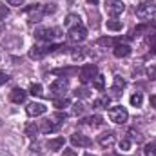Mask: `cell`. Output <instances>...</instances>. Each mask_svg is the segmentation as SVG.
I'll return each mask as SVG.
<instances>
[{
    "mask_svg": "<svg viewBox=\"0 0 156 156\" xmlns=\"http://www.w3.org/2000/svg\"><path fill=\"white\" fill-rule=\"evenodd\" d=\"M136 16L142 20H154L156 18V4L153 0H142L136 7Z\"/></svg>",
    "mask_w": 156,
    "mask_h": 156,
    "instance_id": "obj_1",
    "label": "cell"
},
{
    "mask_svg": "<svg viewBox=\"0 0 156 156\" xmlns=\"http://www.w3.org/2000/svg\"><path fill=\"white\" fill-rule=\"evenodd\" d=\"M109 118H111V122H115V123H118V125H123V123L129 120V113H127L125 107L116 105V107L109 109Z\"/></svg>",
    "mask_w": 156,
    "mask_h": 156,
    "instance_id": "obj_2",
    "label": "cell"
},
{
    "mask_svg": "<svg viewBox=\"0 0 156 156\" xmlns=\"http://www.w3.org/2000/svg\"><path fill=\"white\" fill-rule=\"evenodd\" d=\"M78 76H80V82L85 85V83H89L91 80H94V78L98 76V67L94 64H87V66L82 67V71H80Z\"/></svg>",
    "mask_w": 156,
    "mask_h": 156,
    "instance_id": "obj_3",
    "label": "cell"
},
{
    "mask_svg": "<svg viewBox=\"0 0 156 156\" xmlns=\"http://www.w3.org/2000/svg\"><path fill=\"white\" fill-rule=\"evenodd\" d=\"M35 37L38 40L49 42V40L60 37V29H58V27H38V29L35 31Z\"/></svg>",
    "mask_w": 156,
    "mask_h": 156,
    "instance_id": "obj_4",
    "label": "cell"
},
{
    "mask_svg": "<svg viewBox=\"0 0 156 156\" xmlns=\"http://www.w3.org/2000/svg\"><path fill=\"white\" fill-rule=\"evenodd\" d=\"M26 13H27L29 22H33V24L40 22V20L44 18V15H45V11H44V5H42V4H33V5H29V7L26 9Z\"/></svg>",
    "mask_w": 156,
    "mask_h": 156,
    "instance_id": "obj_5",
    "label": "cell"
},
{
    "mask_svg": "<svg viewBox=\"0 0 156 156\" xmlns=\"http://www.w3.org/2000/svg\"><path fill=\"white\" fill-rule=\"evenodd\" d=\"M105 11L109 16H120L125 11V4L122 0H107L105 4Z\"/></svg>",
    "mask_w": 156,
    "mask_h": 156,
    "instance_id": "obj_6",
    "label": "cell"
},
{
    "mask_svg": "<svg viewBox=\"0 0 156 156\" xmlns=\"http://www.w3.org/2000/svg\"><path fill=\"white\" fill-rule=\"evenodd\" d=\"M49 89H51V93L55 94V96H64V93L69 89V82L66 80V78H56L51 85H49Z\"/></svg>",
    "mask_w": 156,
    "mask_h": 156,
    "instance_id": "obj_7",
    "label": "cell"
},
{
    "mask_svg": "<svg viewBox=\"0 0 156 156\" xmlns=\"http://www.w3.org/2000/svg\"><path fill=\"white\" fill-rule=\"evenodd\" d=\"M67 35H69V40H71V42H83L85 37H87V29L80 24V26L71 27V29L67 31Z\"/></svg>",
    "mask_w": 156,
    "mask_h": 156,
    "instance_id": "obj_8",
    "label": "cell"
},
{
    "mask_svg": "<svg viewBox=\"0 0 156 156\" xmlns=\"http://www.w3.org/2000/svg\"><path fill=\"white\" fill-rule=\"evenodd\" d=\"M115 142H116V134H115L113 131H107V133H104V134L98 136V144H100V147H104V149L113 147Z\"/></svg>",
    "mask_w": 156,
    "mask_h": 156,
    "instance_id": "obj_9",
    "label": "cell"
},
{
    "mask_svg": "<svg viewBox=\"0 0 156 156\" xmlns=\"http://www.w3.org/2000/svg\"><path fill=\"white\" fill-rule=\"evenodd\" d=\"M53 49H56V47H55V45H49V47L33 45V47H31V51H29V58H33V60H40V58H44V55H45V53H49V51H53Z\"/></svg>",
    "mask_w": 156,
    "mask_h": 156,
    "instance_id": "obj_10",
    "label": "cell"
},
{
    "mask_svg": "<svg viewBox=\"0 0 156 156\" xmlns=\"http://www.w3.org/2000/svg\"><path fill=\"white\" fill-rule=\"evenodd\" d=\"M47 111V107L44 105V104H40V102H33V104H29L27 107H26V113H27V116H40V115H44Z\"/></svg>",
    "mask_w": 156,
    "mask_h": 156,
    "instance_id": "obj_11",
    "label": "cell"
},
{
    "mask_svg": "<svg viewBox=\"0 0 156 156\" xmlns=\"http://www.w3.org/2000/svg\"><path fill=\"white\" fill-rule=\"evenodd\" d=\"M9 98H11L13 104H24L26 98H27V93H26L24 89H20V87H15V89L9 93Z\"/></svg>",
    "mask_w": 156,
    "mask_h": 156,
    "instance_id": "obj_12",
    "label": "cell"
},
{
    "mask_svg": "<svg viewBox=\"0 0 156 156\" xmlns=\"http://www.w3.org/2000/svg\"><path fill=\"white\" fill-rule=\"evenodd\" d=\"M40 131H42L44 134L56 133V131H58V122H55L53 118H49V120H44V122L40 123Z\"/></svg>",
    "mask_w": 156,
    "mask_h": 156,
    "instance_id": "obj_13",
    "label": "cell"
},
{
    "mask_svg": "<svg viewBox=\"0 0 156 156\" xmlns=\"http://www.w3.org/2000/svg\"><path fill=\"white\" fill-rule=\"evenodd\" d=\"M71 144L76 145V147H89V145H91V140H89L85 134L75 133V134H71Z\"/></svg>",
    "mask_w": 156,
    "mask_h": 156,
    "instance_id": "obj_14",
    "label": "cell"
},
{
    "mask_svg": "<svg viewBox=\"0 0 156 156\" xmlns=\"http://www.w3.org/2000/svg\"><path fill=\"white\" fill-rule=\"evenodd\" d=\"M113 53H115L116 58H127V56L131 55V47H129L127 44H118V45H115Z\"/></svg>",
    "mask_w": 156,
    "mask_h": 156,
    "instance_id": "obj_15",
    "label": "cell"
},
{
    "mask_svg": "<svg viewBox=\"0 0 156 156\" xmlns=\"http://www.w3.org/2000/svg\"><path fill=\"white\" fill-rule=\"evenodd\" d=\"M64 144H66V138L64 136H58V138H53V140L47 142V149L49 151H60L64 147Z\"/></svg>",
    "mask_w": 156,
    "mask_h": 156,
    "instance_id": "obj_16",
    "label": "cell"
},
{
    "mask_svg": "<svg viewBox=\"0 0 156 156\" xmlns=\"http://www.w3.org/2000/svg\"><path fill=\"white\" fill-rule=\"evenodd\" d=\"M109 104H111V98H109V96H100V98H96V100L93 102V105H94L96 109H107Z\"/></svg>",
    "mask_w": 156,
    "mask_h": 156,
    "instance_id": "obj_17",
    "label": "cell"
},
{
    "mask_svg": "<svg viewBox=\"0 0 156 156\" xmlns=\"http://www.w3.org/2000/svg\"><path fill=\"white\" fill-rule=\"evenodd\" d=\"M82 18L78 16V15H69L67 18H66V22H64V26L67 27V29H71V27H75V26H80L82 22H80Z\"/></svg>",
    "mask_w": 156,
    "mask_h": 156,
    "instance_id": "obj_18",
    "label": "cell"
},
{
    "mask_svg": "<svg viewBox=\"0 0 156 156\" xmlns=\"http://www.w3.org/2000/svg\"><path fill=\"white\" fill-rule=\"evenodd\" d=\"M82 123H87V125L98 127V125H102V123H104V118L100 116V115H94V116H89V118H85V120H82Z\"/></svg>",
    "mask_w": 156,
    "mask_h": 156,
    "instance_id": "obj_19",
    "label": "cell"
},
{
    "mask_svg": "<svg viewBox=\"0 0 156 156\" xmlns=\"http://www.w3.org/2000/svg\"><path fill=\"white\" fill-rule=\"evenodd\" d=\"M40 127L38 125H35V123H27L26 127H24V133H26V136H29V138H35L37 134H38Z\"/></svg>",
    "mask_w": 156,
    "mask_h": 156,
    "instance_id": "obj_20",
    "label": "cell"
},
{
    "mask_svg": "<svg viewBox=\"0 0 156 156\" xmlns=\"http://www.w3.org/2000/svg\"><path fill=\"white\" fill-rule=\"evenodd\" d=\"M53 105H55L56 109H66V107L71 105V102H69V98L62 96V98H55V100H53Z\"/></svg>",
    "mask_w": 156,
    "mask_h": 156,
    "instance_id": "obj_21",
    "label": "cell"
},
{
    "mask_svg": "<svg viewBox=\"0 0 156 156\" xmlns=\"http://www.w3.org/2000/svg\"><path fill=\"white\" fill-rule=\"evenodd\" d=\"M122 89H125V80L120 76V75H116V76L113 78V91L120 93Z\"/></svg>",
    "mask_w": 156,
    "mask_h": 156,
    "instance_id": "obj_22",
    "label": "cell"
},
{
    "mask_svg": "<svg viewBox=\"0 0 156 156\" xmlns=\"http://www.w3.org/2000/svg\"><path fill=\"white\" fill-rule=\"evenodd\" d=\"M105 27H107L109 31H122V29H123V24H122L120 20H107V22H105Z\"/></svg>",
    "mask_w": 156,
    "mask_h": 156,
    "instance_id": "obj_23",
    "label": "cell"
},
{
    "mask_svg": "<svg viewBox=\"0 0 156 156\" xmlns=\"http://www.w3.org/2000/svg\"><path fill=\"white\" fill-rule=\"evenodd\" d=\"M129 102H131V105H133V107H140V105H142V102H144L142 93H134V94L129 98Z\"/></svg>",
    "mask_w": 156,
    "mask_h": 156,
    "instance_id": "obj_24",
    "label": "cell"
},
{
    "mask_svg": "<svg viewBox=\"0 0 156 156\" xmlns=\"http://www.w3.org/2000/svg\"><path fill=\"white\" fill-rule=\"evenodd\" d=\"M42 91H44V89H42L40 83H31V85H29V94H33V96H42V94H44Z\"/></svg>",
    "mask_w": 156,
    "mask_h": 156,
    "instance_id": "obj_25",
    "label": "cell"
},
{
    "mask_svg": "<svg viewBox=\"0 0 156 156\" xmlns=\"http://www.w3.org/2000/svg\"><path fill=\"white\" fill-rule=\"evenodd\" d=\"M147 42L154 47V51H156V26L149 29V33H147Z\"/></svg>",
    "mask_w": 156,
    "mask_h": 156,
    "instance_id": "obj_26",
    "label": "cell"
},
{
    "mask_svg": "<svg viewBox=\"0 0 156 156\" xmlns=\"http://www.w3.org/2000/svg\"><path fill=\"white\" fill-rule=\"evenodd\" d=\"M93 85H94V89L102 91V89L105 87V80H104V76H102V75H98V76L93 80Z\"/></svg>",
    "mask_w": 156,
    "mask_h": 156,
    "instance_id": "obj_27",
    "label": "cell"
},
{
    "mask_svg": "<svg viewBox=\"0 0 156 156\" xmlns=\"http://www.w3.org/2000/svg\"><path fill=\"white\" fill-rule=\"evenodd\" d=\"M75 94H76V98H89L91 96V91L87 87H78L76 91H75Z\"/></svg>",
    "mask_w": 156,
    "mask_h": 156,
    "instance_id": "obj_28",
    "label": "cell"
},
{
    "mask_svg": "<svg viewBox=\"0 0 156 156\" xmlns=\"http://www.w3.org/2000/svg\"><path fill=\"white\" fill-rule=\"evenodd\" d=\"M127 134L131 136V140H133V142H142V140H144L142 133H140V131H136V129H129V133H127Z\"/></svg>",
    "mask_w": 156,
    "mask_h": 156,
    "instance_id": "obj_29",
    "label": "cell"
},
{
    "mask_svg": "<svg viewBox=\"0 0 156 156\" xmlns=\"http://www.w3.org/2000/svg\"><path fill=\"white\" fill-rule=\"evenodd\" d=\"M118 147H120V151H129V149H131V140H129V138H123V140L118 144Z\"/></svg>",
    "mask_w": 156,
    "mask_h": 156,
    "instance_id": "obj_30",
    "label": "cell"
},
{
    "mask_svg": "<svg viewBox=\"0 0 156 156\" xmlns=\"http://www.w3.org/2000/svg\"><path fill=\"white\" fill-rule=\"evenodd\" d=\"M83 111H85V105H83V104H78V102H76V104L73 105V115H75V116L82 115Z\"/></svg>",
    "mask_w": 156,
    "mask_h": 156,
    "instance_id": "obj_31",
    "label": "cell"
},
{
    "mask_svg": "<svg viewBox=\"0 0 156 156\" xmlns=\"http://www.w3.org/2000/svg\"><path fill=\"white\" fill-rule=\"evenodd\" d=\"M9 15V9L4 2H0V20H5V16Z\"/></svg>",
    "mask_w": 156,
    "mask_h": 156,
    "instance_id": "obj_32",
    "label": "cell"
},
{
    "mask_svg": "<svg viewBox=\"0 0 156 156\" xmlns=\"http://www.w3.org/2000/svg\"><path fill=\"white\" fill-rule=\"evenodd\" d=\"M98 45H104V47H109V45H115V40L105 37V38H100L98 40Z\"/></svg>",
    "mask_w": 156,
    "mask_h": 156,
    "instance_id": "obj_33",
    "label": "cell"
},
{
    "mask_svg": "<svg viewBox=\"0 0 156 156\" xmlns=\"http://www.w3.org/2000/svg\"><path fill=\"white\" fill-rule=\"evenodd\" d=\"M144 151H145V156H156V149H154V145H153V144H147Z\"/></svg>",
    "mask_w": 156,
    "mask_h": 156,
    "instance_id": "obj_34",
    "label": "cell"
},
{
    "mask_svg": "<svg viewBox=\"0 0 156 156\" xmlns=\"http://www.w3.org/2000/svg\"><path fill=\"white\" fill-rule=\"evenodd\" d=\"M44 11H45V15H53V13L56 11V4H47V5H44Z\"/></svg>",
    "mask_w": 156,
    "mask_h": 156,
    "instance_id": "obj_35",
    "label": "cell"
},
{
    "mask_svg": "<svg viewBox=\"0 0 156 156\" xmlns=\"http://www.w3.org/2000/svg\"><path fill=\"white\" fill-rule=\"evenodd\" d=\"M71 55H73V60H82V58H83V55H85V53H83V51H82V49H78V51H73V53H71Z\"/></svg>",
    "mask_w": 156,
    "mask_h": 156,
    "instance_id": "obj_36",
    "label": "cell"
},
{
    "mask_svg": "<svg viewBox=\"0 0 156 156\" xmlns=\"http://www.w3.org/2000/svg\"><path fill=\"white\" fill-rule=\"evenodd\" d=\"M147 75H149L151 80H156V64H154V66H151V67L147 69Z\"/></svg>",
    "mask_w": 156,
    "mask_h": 156,
    "instance_id": "obj_37",
    "label": "cell"
},
{
    "mask_svg": "<svg viewBox=\"0 0 156 156\" xmlns=\"http://www.w3.org/2000/svg\"><path fill=\"white\" fill-rule=\"evenodd\" d=\"M24 2H26V0H7V4H9V5H15V7L24 5Z\"/></svg>",
    "mask_w": 156,
    "mask_h": 156,
    "instance_id": "obj_38",
    "label": "cell"
},
{
    "mask_svg": "<svg viewBox=\"0 0 156 156\" xmlns=\"http://www.w3.org/2000/svg\"><path fill=\"white\" fill-rule=\"evenodd\" d=\"M5 82H9V75H7V73H4V71H0V85H2V83H5Z\"/></svg>",
    "mask_w": 156,
    "mask_h": 156,
    "instance_id": "obj_39",
    "label": "cell"
},
{
    "mask_svg": "<svg viewBox=\"0 0 156 156\" xmlns=\"http://www.w3.org/2000/svg\"><path fill=\"white\" fill-rule=\"evenodd\" d=\"M62 156H78V154H76V151H73V149H64Z\"/></svg>",
    "mask_w": 156,
    "mask_h": 156,
    "instance_id": "obj_40",
    "label": "cell"
},
{
    "mask_svg": "<svg viewBox=\"0 0 156 156\" xmlns=\"http://www.w3.org/2000/svg\"><path fill=\"white\" fill-rule=\"evenodd\" d=\"M4 29H5V24H4V20H0V35L4 33Z\"/></svg>",
    "mask_w": 156,
    "mask_h": 156,
    "instance_id": "obj_41",
    "label": "cell"
},
{
    "mask_svg": "<svg viewBox=\"0 0 156 156\" xmlns=\"http://www.w3.org/2000/svg\"><path fill=\"white\" fill-rule=\"evenodd\" d=\"M151 105L156 109V94H154V96H151Z\"/></svg>",
    "mask_w": 156,
    "mask_h": 156,
    "instance_id": "obj_42",
    "label": "cell"
},
{
    "mask_svg": "<svg viewBox=\"0 0 156 156\" xmlns=\"http://www.w3.org/2000/svg\"><path fill=\"white\" fill-rule=\"evenodd\" d=\"M89 4H98V0H87Z\"/></svg>",
    "mask_w": 156,
    "mask_h": 156,
    "instance_id": "obj_43",
    "label": "cell"
},
{
    "mask_svg": "<svg viewBox=\"0 0 156 156\" xmlns=\"http://www.w3.org/2000/svg\"><path fill=\"white\" fill-rule=\"evenodd\" d=\"M151 144H153V145H154V149H156V138H154V140H153V142H151Z\"/></svg>",
    "mask_w": 156,
    "mask_h": 156,
    "instance_id": "obj_44",
    "label": "cell"
},
{
    "mask_svg": "<svg viewBox=\"0 0 156 156\" xmlns=\"http://www.w3.org/2000/svg\"><path fill=\"white\" fill-rule=\"evenodd\" d=\"M85 156H93V154H85Z\"/></svg>",
    "mask_w": 156,
    "mask_h": 156,
    "instance_id": "obj_45",
    "label": "cell"
},
{
    "mask_svg": "<svg viewBox=\"0 0 156 156\" xmlns=\"http://www.w3.org/2000/svg\"><path fill=\"white\" fill-rule=\"evenodd\" d=\"M0 156H2V154H0Z\"/></svg>",
    "mask_w": 156,
    "mask_h": 156,
    "instance_id": "obj_46",
    "label": "cell"
}]
</instances>
